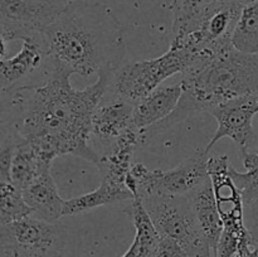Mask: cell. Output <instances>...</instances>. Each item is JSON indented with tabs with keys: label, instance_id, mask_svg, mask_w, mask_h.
<instances>
[{
	"label": "cell",
	"instance_id": "obj_1",
	"mask_svg": "<svg viewBox=\"0 0 258 257\" xmlns=\"http://www.w3.org/2000/svg\"><path fill=\"white\" fill-rule=\"evenodd\" d=\"M71 73L48 68L42 85H23L2 92V127L28 141L43 163L75 155L97 165L100 154L90 145L92 116L110 91L113 71L103 70L83 90L71 85Z\"/></svg>",
	"mask_w": 258,
	"mask_h": 257
},
{
	"label": "cell",
	"instance_id": "obj_2",
	"mask_svg": "<svg viewBox=\"0 0 258 257\" xmlns=\"http://www.w3.org/2000/svg\"><path fill=\"white\" fill-rule=\"evenodd\" d=\"M48 68L91 77L123 65V28L108 5L73 0L66 3L57 19L42 33Z\"/></svg>",
	"mask_w": 258,
	"mask_h": 257
},
{
	"label": "cell",
	"instance_id": "obj_3",
	"mask_svg": "<svg viewBox=\"0 0 258 257\" xmlns=\"http://www.w3.org/2000/svg\"><path fill=\"white\" fill-rule=\"evenodd\" d=\"M183 95L175 110L160 122L143 130V144L163 131L229 100L258 92V54L233 47L207 62L191 66L180 81Z\"/></svg>",
	"mask_w": 258,
	"mask_h": 257
},
{
	"label": "cell",
	"instance_id": "obj_4",
	"mask_svg": "<svg viewBox=\"0 0 258 257\" xmlns=\"http://www.w3.org/2000/svg\"><path fill=\"white\" fill-rule=\"evenodd\" d=\"M198 62L188 49H171L153 59L125 63L113 72L110 91L112 96L136 103L159 88L160 83L178 73H185Z\"/></svg>",
	"mask_w": 258,
	"mask_h": 257
},
{
	"label": "cell",
	"instance_id": "obj_5",
	"mask_svg": "<svg viewBox=\"0 0 258 257\" xmlns=\"http://www.w3.org/2000/svg\"><path fill=\"white\" fill-rule=\"evenodd\" d=\"M141 201L160 236L178 241L189 257H212L188 196H150Z\"/></svg>",
	"mask_w": 258,
	"mask_h": 257
},
{
	"label": "cell",
	"instance_id": "obj_6",
	"mask_svg": "<svg viewBox=\"0 0 258 257\" xmlns=\"http://www.w3.org/2000/svg\"><path fill=\"white\" fill-rule=\"evenodd\" d=\"M209 154L203 151L185 159L170 170H149L144 164L136 163L126 178V185L134 194V198L189 196L209 178Z\"/></svg>",
	"mask_w": 258,
	"mask_h": 257
},
{
	"label": "cell",
	"instance_id": "obj_7",
	"mask_svg": "<svg viewBox=\"0 0 258 257\" xmlns=\"http://www.w3.org/2000/svg\"><path fill=\"white\" fill-rule=\"evenodd\" d=\"M59 0H0V35L9 43L42 34L63 10Z\"/></svg>",
	"mask_w": 258,
	"mask_h": 257
},
{
	"label": "cell",
	"instance_id": "obj_8",
	"mask_svg": "<svg viewBox=\"0 0 258 257\" xmlns=\"http://www.w3.org/2000/svg\"><path fill=\"white\" fill-rule=\"evenodd\" d=\"M209 113L216 118L218 128L204 153L209 154L212 148L224 138L234 141L242 155L248 153L249 146L257 139L253 128V118L258 113V92L239 96L221 103Z\"/></svg>",
	"mask_w": 258,
	"mask_h": 257
},
{
	"label": "cell",
	"instance_id": "obj_9",
	"mask_svg": "<svg viewBox=\"0 0 258 257\" xmlns=\"http://www.w3.org/2000/svg\"><path fill=\"white\" fill-rule=\"evenodd\" d=\"M67 241L68 232L64 226L33 216L0 224V242H8L25 248L63 252Z\"/></svg>",
	"mask_w": 258,
	"mask_h": 257
},
{
	"label": "cell",
	"instance_id": "obj_10",
	"mask_svg": "<svg viewBox=\"0 0 258 257\" xmlns=\"http://www.w3.org/2000/svg\"><path fill=\"white\" fill-rule=\"evenodd\" d=\"M134 103L112 96V100L101 101L91 122V139L102 144L105 150L127 133L134 123Z\"/></svg>",
	"mask_w": 258,
	"mask_h": 257
},
{
	"label": "cell",
	"instance_id": "obj_11",
	"mask_svg": "<svg viewBox=\"0 0 258 257\" xmlns=\"http://www.w3.org/2000/svg\"><path fill=\"white\" fill-rule=\"evenodd\" d=\"M22 48L14 57L0 59V90L8 92L18 87L33 72L47 62V48L43 34L25 35Z\"/></svg>",
	"mask_w": 258,
	"mask_h": 257
},
{
	"label": "cell",
	"instance_id": "obj_12",
	"mask_svg": "<svg viewBox=\"0 0 258 257\" xmlns=\"http://www.w3.org/2000/svg\"><path fill=\"white\" fill-rule=\"evenodd\" d=\"M32 216L47 222H58L64 216L66 199L60 198L50 169H45L27 188L23 189Z\"/></svg>",
	"mask_w": 258,
	"mask_h": 257
},
{
	"label": "cell",
	"instance_id": "obj_13",
	"mask_svg": "<svg viewBox=\"0 0 258 257\" xmlns=\"http://www.w3.org/2000/svg\"><path fill=\"white\" fill-rule=\"evenodd\" d=\"M191 208L197 217L199 227L211 246L213 257L216 254L219 238L223 232V221L217 206L216 194L211 178L189 194Z\"/></svg>",
	"mask_w": 258,
	"mask_h": 257
},
{
	"label": "cell",
	"instance_id": "obj_14",
	"mask_svg": "<svg viewBox=\"0 0 258 257\" xmlns=\"http://www.w3.org/2000/svg\"><path fill=\"white\" fill-rule=\"evenodd\" d=\"M183 95L181 83L156 88L134 106V123L140 130L150 127L168 117L176 108Z\"/></svg>",
	"mask_w": 258,
	"mask_h": 257
},
{
	"label": "cell",
	"instance_id": "obj_15",
	"mask_svg": "<svg viewBox=\"0 0 258 257\" xmlns=\"http://www.w3.org/2000/svg\"><path fill=\"white\" fill-rule=\"evenodd\" d=\"M218 0H174L171 4V42L176 43L202 29Z\"/></svg>",
	"mask_w": 258,
	"mask_h": 257
},
{
	"label": "cell",
	"instance_id": "obj_16",
	"mask_svg": "<svg viewBox=\"0 0 258 257\" xmlns=\"http://www.w3.org/2000/svg\"><path fill=\"white\" fill-rule=\"evenodd\" d=\"M126 212L130 216L136 232L133 243L121 257H146L156 246L160 239V234L156 231L140 198L133 199Z\"/></svg>",
	"mask_w": 258,
	"mask_h": 257
},
{
	"label": "cell",
	"instance_id": "obj_17",
	"mask_svg": "<svg viewBox=\"0 0 258 257\" xmlns=\"http://www.w3.org/2000/svg\"><path fill=\"white\" fill-rule=\"evenodd\" d=\"M45 169H50V166L45 165L33 146L17 134V148L10 166V183L23 191Z\"/></svg>",
	"mask_w": 258,
	"mask_h": 257
},
{
	"label": "cell",
	"instance_id": "obj_18",
	"mask_svg": "<svg viewBox=\"0 0 258 257\" xmlns=\"http://www.w3.org/2000/svg\"><path fill=\"white\" fill-rule=\"evenodd\" d=\"M134 194L128 188H118L106 181H101L100 186L91 193L76 197L66 201L64 216H76L107 204L133 201Z\"/></svg>",
	"mask_w": 258,
	"mask_h": 257
},
{
	"label": "cell",
	"instance_id": "obj_19",
	"mask_svg": "<svg viewBox=\"0 0 258 257\" xmlns=\"http://www.w3.org/2000/svg\"><path fill=\"white\" fill-rule=\"evenodd\" d=\"M234 49L248 54H258V0L243 7L232 34Z\"/></svg>",
	"mask_w": 258,
	"mask_h": 257
},
{
	"label": "cell",
	"instance_id": "obj_20",
	"mask_svg": "<svg viewBox=\"0 0 258 257\" xmlns=\"http://www.w3.org/2000/svg\"><path fill=\"white\" fill-rule=\"evenodd\" d=\"M32 216L23 191L13 183H0V224Z\"/></svg>",
	"mask_w": 258,
	"mask_h": 257
},
{
	"label": "cell",
	"instance_id": "obj_21",
	"mask_svg": "<svg viewBox=\"0 0 258 257\" xmlns=\"http://www.w3.org/2000/svg\"><path fill=\"white\" fill-rule=\"evenodd\" d=\"M0 257H63V252L25 248L8 242H0Z\"/></svg>",
	"mask_w": 258,
	"mask_h": 257
},
{
	"label": "cell",
	"instance_id": "obj_22",
	"mask_svg": "<svg viewBox=\"0 0 258 257\" xmlns=\"http://www.w3.org/2000/svg\"><path fill=\"white\" fill-rule=\"evenodd\" d=\"M246 214H244V221L249 229L252 239H253L254 247L258 248V203L246 206Z\"/></svg>",
	"mask_w": 258,
	"mask_h": 257
},
{
	"label": "cell",
	"instance_id": "obj_23",
	"mask_svg": "<svg viewBox=\"0 0 258 257\" xmlns=\"http://www.w3.org/2000/svg\"><path fill=\"white\" fill-rule=\"evenodd\" d=\"M234 257H258V248L257 247H252V248L242 249Z\"/></svg>",
	"mask_w": 258,
	"mask_h": 257
},
{
	"label": "cell",
	"instance_id": "obj_24",
	"mask_svg": "<svg viewBox=\"0 0 258 257\" xmlns=\"http://www.w3.org/2000/svg\"><path fill=\"white\" fill-rule=\"evenodd\" d=\"M224 3H228V4H236V5H241V7H246L247 4L252 2H256V0H222Z\"/></svg>",
	"mask_w": 258,
	"mask_h": 257
}]
</instances>
